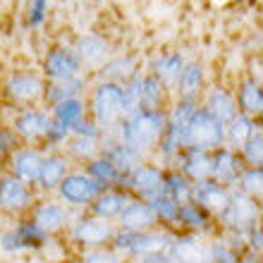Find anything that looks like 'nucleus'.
Instances as JSON below:
<instances>
[{
    "label": "nucleus",
    "instance_id": "obj_1",
    "mask_svg": "<svg viewBox=\"0 0 263 263\" xmlns=\"http://www.w3.org/2000/svg\"><path fill=\"white\" fill-rule=\"evenodd\" d=\"M165 127H167L165 110H134L115 127L112 139L139 151L141 156L151 160V153L156 151Z\"/></svg>",
    "mask_w": 263,
    "mask_h": 263
},
{
    "label": "nucleus",
    "instance_id": "obj_2",
    "mask_svg": "<svg viewBox=\"0 0 263 263\" xmlns=\"http://www.w3.org/2000/svg\"><path fill=\"white\" fill-rule=\"evenodd\" d=\"M86 110L103 137H112L115 127L127 118L125 86L110 82H93L86 91Z\"/></svg>",
    "mask_w": 263,
    "mask_h": 263
},
{
    "label": "nucleus",
    "instance_id": "obj_3",
    "mask_svg": "<svg viewBox=\"0 0 263 263\" xmlns=\"http://www.w3.org/2000/svg\"><path fill=\"white\" fill-rule=\"evenodd\" d=\"M115 230H118L115 222L101 220V218H96L91 213H77L72 225L65 232V237H67L69 247H74L77 251H86V249L110 247Z\"/></svg>",
    "mask_w": 263,
    "mask_h": 263
},
{
    "label": "nucleus",
    "instance_id": "obj_4",
    "mask_svg": "<svg viewBox=\"0 0 263 263\" xmlns=\"http://www.w3.org/2000/svg\"><path fill=\"white\" fill-rule=\"evenodd\" d=\"M215 222H218V232L244 237L254 225L261 222V201L232 189L228 206L222 208V213L215 218Z\"/></svg>",
    "mask_w": 263,
    "mask_h": 263
},
{
    "label": "nucleus",
    "instance_id": "obj_5",
    "mask_svg": "<svg viewBox=\"0 0 263 263\" xmlns=\"http://www.w3.org/2000/svg\"><path fill=\"white\" fill-rule=\"evenodd\" d=\"M46 79L34 69H17L3 79V96L12 108H34L43 103Z\"/></svg>",
    "mask_w": 263,
    "mask_h": 263
},
{
    "label": "nucleus",
    "instance_id": "obj_6",
    "mask_svg": "<svg viewBox=\"0 0 263 263\" xmlns=\"http://www.w3.org/2000/svg\"><path fill=\"white\" fill-rule=\"evenodd\" d=\"M41 199L34 187H29L17 177L0 170V215L7 220H20L31 213L34 203Z\"/></svg>",
    "mask_w": 263,
    "mask_h": 263
},
{
    "label": "nucleus",
    "instance_id": "obj_7",
    "mask_svg": "<svg viewBox=\"0 0 263 263\" xmlns=\"http://www.w3.org/2000/svg\"><path fill=\"white\" fill-rule=\"evenodd\" d=\"M50 237L36 228L31 218H20L12 220L10 228L0 232V251L5 256H20V254H31V251H41Z\"/></svg>",
    "mask_w": 263,
    "mask_h": 263
},
{
    "label": "nucleus",
    "instance_id": "obj_8",
    "mask_svg": "<svg viewBox=\"0 0 263 263\" xmlns=\"http://www.w3.org/2000/svg\"><path fill=\"white\" fill-rule=\"evenodd\" d=\"M120 189H125L129 196L141 201H153L165 194V167H160L153 160H144L132 173L122 175Z\"/></svg>",
    "mask_w": 263,
    "mask_h": 263
},
{
    "label": "nucleus",
    "instance_id": "obj_9",
    "mask_svg": "<svg viewBox=\"0 0 263 263\" xmlns=\"http://www.w3.org/2000/svg\"><path fill=\"white\" fill-rule=\"evenodd\" d=\"M98 194H101V187H98L96 182L91 180L82 167H72V170L65 175V180L58 184L53 196H55L58 201H63L69 211L86 213Z\"/></svg>",
    "mask_w": 263,
    "mask_h": 263
},
{
    "label": "nucleus",
    "instance_id": "obj_10",
    "mask_svg": "<svg viewBox=\"0 0 263 263\" xmlns=\"http://www.w3.org/2000/svg\"><path fill=\"white\" fill-rule=\"evenodd\" d=\"M184 144L189 148H199L206 153L215 151V148L225 146V125L199 105V110L184 125Z\"/></svg>",
    "mask_w": 263,
    "mask_h": 263
},
{
    "label": "nucleus",
    "instance_id": "obj_11",
    "mask_svg": "<svg viewBox=\"0 0 263 263\" xmlns=\"http://www.w3.org/2000/svg\"><path fill=\"white\" fill-rule=\"evenodd\" d=\"M50 115L48 108H41V105H34V108H14V112L10 115L7 125L14 132V137L20 139V144L24 146H39L41 148V141L46 137V132L50 127Z\"/></svg>",
    "mask_w": 263,
    "mask_h": 263
},
{
    "label": "nucleus",
    "instance_id": "obj_12",
    "mask_svg": "<svg viewBox=\"0 0 263 263\" xmlns=\"http://www.w3.org/2000/svg\"><path fill=\"white\" fill-rule=\"evenodd\" d=\"M74 211H69L63 201H58L55 196H41L34 203L29 218L36 222V228L46 232L48 237H60L67 232V228L74 220Z\"/></svg>",
    "mask_w": 263,
    "mask_h": 263
},
{
    "label": "nucleus",
    "instance_id": "obj_13",
    "mask_svg": "<svg viewBox=\"0 0 263 263\" xmlns=\"http://www.w3.org/2000/svg\"><path fill=\"white\" fill-rule=\"evenodd\" d=\"M77 74H84V67L79 63V58L74 55L72 46H53L46 50V55L41 60V77L48 82H63V79H72Z\"/></svg>",
    "mask_w": 263,
    "mask_h": 263
},
{
    "label": "nucleus",
    "instance_id": "obj_14",
    "mask_svg": "<svg viewBox=\"0 0 263 263\" xmlns=\"http://www.w3.org/2000/svg\"><path fill=\"white\" fill-rule=\"evenodd\" d=\"M72 50H74V55L79 58L84 72H96V69L112 55L110 41H108L103 34H96V31L77 36Z\"/></svg>",
    "mask_w": 263,
    "mask_h": 263
},
{
    "label": "nucleus",
    "instance_id": "obj_15",
    "mask_svg": "<svg viewBox=\"0 0 263 263\" xmlns=\"http://www.w3.org/2000/svg\"><path fill=\"white\" fill-rule=\"evenodd\" d=\"M43 156H46V151H41L39 146L22 144L12 153V158H10L5 170L12 177H17L20 182L29 184V187H36V180H39V173H41V165H43Z\"/></svg>",
    "mask_w": 263,
    "mask_h": 263
},
{
    "label": "nucleus",
    "instance_id": "obj_16",
    "mask_svg": "<svg viewBox=\"0 0 263 263\" xmlns=\"http://www.w3.org/2000/svg\"><path fill=\"white\" fill-rule=\"evenodd\" d=\"M72 160L65 156L63 151H48L43 156V165L41 173H39V180H36V192L39 196H53L55 194L58 184L65 180V175L72 170Z\"/></svg>",
    "mask_w": 263,
    "mask_h": 263
},
{
    "label": "nucleus",
    "instance_id": "obj_17",
    "mask_svg": "<svg viewBox=\"0 0 263 263\" xmlns=\"http://www.w3.org/2000/svg\"><path fill=\"white\" fill-rule=\"evenodd\" d=\"M230 194H232V189L211 180V177L201 182H192V201L203 208L208 215H213V218H218L222 213V208L228 206Z\"/></svg>",
    "mask_w": 263,
    "mask_h": 263
},
{
    "label": "nucleus",
    "instance_id": "obj_18",
    "mask_svg": "<svg viewBox=\"0 0 263 263\" xmlns=\"http://www.w3.org/2000/svg\"><path fill=\"white\" fill-rule=\"evenodd\" d=\"M139 72H141V67H139L137 55H132V53H112V55L93 72V77H96V82H110V84L125 86Z\"/></svg>",
    "mask_w": 263,
    "mask_h": 263
},
{
    "label": "nucleus",
    "instance_id": "obj_19",
    "mask_svg": "<svg viewBox=\"0 0 263 263\" xmlns=\"http://www.w3.org/2000/svg\"><path fill=\"white\" fill-rule=\"evenodd\" d=\"M167 251L175 263H208V239L194 232H175Z\"/></svg>",
    "mask_w": 263,
    "mask_h": 263
},
{
    "label": "nucleus",
    "instance_id": "obj_20",
    "mask_svg": "<svg viewBox=\"0 0 263 263\" xmlns=\"http://www.w3.org/2000/svg\"><path fill=\"white\" fill-rule=\"evenodd\" d=\"M134 86H137V96H139V108L141 110H165L170 103V91L151 74L141 69L134 77Z\"/></svg>",
    "mask_w": 263,
    "mask_h": 263
},
{
    "label": "nucleus",
    "instance_id": "obj_21",
    "mask_svg": "<svg viewBox=\"0 0 263 263\" xmlns=\"http://www.w3.org/2000/svg\"><path fill=\"white\" fill-rule=\"evenodd\" d=\"M177 232H194L208 239L218 232V222L213 215H208L201 206H196L194 201H187V203H180V211H177Z\"/></svg>",
    "mask_w": 263,
    "mask_h": 263
},
{
    "label": "nucleus",
    "instance_id": "obj_22",
    "mask_svg": "<svg viewBox=\"0 0 263 263\" xmlns=\"http://www.w3.org/2000/svg\"><path fill=\"white\" fill-rule=\"evenodd\" d=\"M201 108L211 112L218 122L228 125L230 120L237 115L235 93L225 84H215V86H211V89H206L201 93Z\"/></svg>",
    "mask_w": 263,
    "mask_h": 263
},
{
    "label": "nucleus",
    "instance_id": "obj_23",
    "mask_svg": "<svg viewBox=\"0 0 263 263\" xmlns=\"http://www.w3.org/2000/svg\"><path fill=\"white\" fill-rule=\"evenodd\" d=\"M244 167L247 165L242 163L239 153L228 148V146H220V148L211 151V180L220 182L225 187L232 189V184H235V180L239 177Z\"/></svg>",
    "mask_w": 263,
    "mask_h": 263
},
{
    "label": "nucleus",
    "instance_id": "obj_24",
    "mask_svg": "<svg viewBox=\"0 0 263 263\" xmlns=\"http://www.w3.org/2000/svg\"><path fill=\"white\" fill-rule=\"evenodd\" d=\"M184 63H187V58L182 55L180 50H165V53H158V55L153 58L151 67L146 69V72H151V74L170 91V96H175L177 79H180V72H182V67H184Z\"/></svg>",
    "mask_w": 263,
    "mask_h": 263
},
{
    "label": "nucleus",
    "instance_id": "obj_25",
    "mask_svg": "<svg viewBox=\"0 0 263 263\" xmlns=\"http://www.w3.org/2000/svg\"><path fill=\"white\" fill-rule=\"evenodd\" d=\"M235 93V103H237V112L247 115L251 120H261L263 115V84L254 82L249 77H242L237 86L232 89Z\"/></svg>",
    "mask_w": 263,
    "mask_h": 263
},
{
    "label": "nucleus",
    "instance_id": "obj_26",
    "mask_svg": "<svg viewBox=\"0 0 263 263\" xmlns=\"http://www.w3.org/2000/svg\"><path fill=\"white\" fill-rule=\"evenodd\" d=\"M184 148H187V144H184V127L167 125L158 146H156V151L151 153V160L158 163L160 167L170 170V167H175V163H177V158H180V153Z\"/></svg>",
    "mask_w": 263,
    "mask_h": 263
},
{
    "label": "nucleus",
    "instance_id": "obj_27",
    "mask_svg": "<svg viewBox=\"0 0 263 263\" xmlns=\"http://www.w3.org/2000/svg\"><path fill=\"white\" fill-rule=\"evenodd\" d=\"M115 225L122 230H129V232H146V230H151V228H158L156 215L151 211V203L141 199H134V196L122 208V213L118 215Z\"/></svg>",
    "mask_w": 263,
    "mask_h": 263
},
{
    "label": "nucleus",
    "instance_id": "obj_28",
    "mask_svg": "<svg viewBox=\"0 0 263 263\" xmlns=\"http://www.w3.org/2000/svg\"><path fill=\"white\" fill-rule=\"evenodd\" d=\"M132 196L127 194L125 189L120 187H110V189H101V194L93 199V203L89 206L86 213L96 215L101 220H108V222H115L118 215L122 213V208L129 203Z\"/></svg>",
    "mask_w": 263,
    "mask_h": 263
},
{
    "label": "nucleus",
    "instance_id": "obj_29",
    "mask_svg": "<svg viewBox=\"0 0 263 263\" xmlns=\"http://www.w3.org/2000/svg\"><path fill=\"white\" fill-rule=\"evenodd\" d=\"M175 170L182 173L189 182H201L211 177V153L199 151V148H184L175 163Z\"/></svg>",
    "mask_w": 263,
    "mask_h": 263
},
{
    "label": "nucleus",
    "instance_id": "obj_30",
    "mask_svg": "<svg viewBox=\"0 0 263 263\" xmlns=\"http://www.w3.org/2000/svg\"><path fill=\"white\" fill-rule=\"evenodd\" d=\"M203 91H206V67L201 60H187L180 72V79H177L175 96L201 98Z\"/></svg>",
    "mask_w": 263,
    "mask_h": 263
},
{
    "label": "nucleus",
    "instance_id": "obj_31",
    "mask_svg": "<svg viewBox=\"0 0 263 263\" xmlns=\"http://www.w3.org/2000/svg\"><path fill=\"white\" fill-rule=\"evenodd\" d=\"M86 91H89L86 72L72 77V79H63V82H48L46 84V93H43V103L53 105L58 101H67V98H84Z\"/></svg>",
    "mask_w": 263,
    "mask_h": 263
},
{
    "label": "nucleus",
    "instance_id": "obj_32",
    "mask_svg": "<svg viewBox=\"0 0 263 263\" xmlns=\"http://www.w3.org/2000/svg\"><path fill=\"white\" fill-rule=\"evenodd\" d=\"M103 156L110 160L112 165L118 167L122 175L132 173L137 165H141L144 160H148L146 156H141V153L134 151V148H129V146L115 141L112 137H103Z\"/></svg>",
    "mask_w": 263,
    "mask_h": 263
},
{
    "label": "nucleus",
    "instance_id": "obj_33",
    "mask_svg": "<svg viewBox=\"0 0 263 263\" xmlns=\"http://www.w3.org/2000/svg\"><path fill=\"white\" fill-rule=\"evenodd\" d=\"M65 156L72 160L74 167H84L93 158H98L103 153V139H89V137H69L67 146H65Z\"/></svg>",
    "mask_w": 263,
    "mask_h": 263
},
{
    "label": "nucleus",
    "instance_id": "obj_34",
    "mask_svg": "<svg viewBox=\"0 0 263 263\" xmlns=\"http://www.w3.org/2000/svg\"><path fill=\"white\" fill-rule=\"evenodd\" d=\"M46 108H48L50 120L58 122V125L67 127V129H72L77 122H82V120L89 115L84 98H67V101H58V103L46 105Z\"/></svg>",
    "mask_w": 263,
    "mask_h": 263
},
{
    "label": "nucleus",
    "instance_id": "obj_35",
    "mask_svg": "<svg viewBox=\"0 0 263 263\" xmlns=\"http://www.w3.org/2000/svg\"><path fill=\"white\" fill-rule=\"evenodd\" d=\"M84 173L89 175L91 180L96 182L101 189H110V187H120V182H122V173H120L118 167L112 165L110 160L105 158L103 153L98 156V158H93L91 163H86V165L82 167Z\"/></svg>",
    "mask_w": 263,
    "mask_h": 263
},
{
    "label": "nucleus",
    "instance_id": "obj_36",
    "mask_svg": "<svg viewBox=\"0 0 263 263\" xmlns=\"http://www.w3.org/2000/svg\"><path fill=\"white\" fill-rule=\"evenodd\" d=\"M258 125H261V120H251V118H247V115H239V112H237L235 118L225 125V146L232 148V151H239Z\"/></svg>",
    "mask_w": 263,
    "mask_h": 263
},
{
    "label": "nucleus",
    "instance_id": "obj_37",
    "mask_svg": "<svg viewBox=\"0 0 263 263\" xmlns=\"http://www.w3.org/2000/svg\"><path fill=\"white\" fill-rule=\"evenodd\" d=\"M201 105V98H184V96H173L170 103L165 108V118H167V125H175V127H184L192 120L196 110Z\"/></svg>",
    "mask_w": 263,
    "mask_h": 263
},
{
    "label": "nucleus",
    "instance_id": "obj_38",
    "mask_svg": "<svg viewBox=\"0 0 263 263\" xmlns=\"http://www.w3.org/2000/svg\"><path fill=\"white\" fill-rule=\"evenodd\" d=\"M242 251L230 242L222 232L208 237V263H237Z\"/></svg>",
    "mask_w": 263,
    "mask_h": 263
},
{
    "label": "nucleus",
    "instance_id": "obj_39",
    "mask_svg": "<svg viewBox=\"0 0 263 263\" xmlns=\"http://www.w3.org/2000/svg\"><path fill=\"white\" fill-rule=\"evenodd\" d=\"M151 203V211L156 215V222H158V228H167L177 232V211H180V203L173 201L167 194H160L158 199L148 201Z\"/></svg>",
    "mask_w": 263,
    "mask_h": 263
},
{
    "label": "nucleus",
    "instance_id": "obj_40",
    "mask_svg": "<svg viewBox=\"0 0 263 263\" xmlns=\"http://www.w3.org/2000/svg\"><path fill=\"white\" fill-rule=\"evenodd\" d=\"M235 192L244 196H251V199H258L261 201V194H263V167H244L239 177L235 180L232 184Z\"/></svg>",
    "mask_w": 263,
    "mask_h": 263
},
{
    "label": "nucleus",
    "instance_id": "obj_41",
    "mask_svg": "<svg viewBox=\"0 0 263 263\" xmlns=\"http://www.w3.org/2000/svg\"><path fill=\"white\" fill-rule=\"evenodd\" d=\"M165 194L177 203H187L192 201V182L182 173H177L175 167L165 170Z\"/></svg>",
    "mask_w": 263,
    "mask_h": 263
},
{
    "label": "nucleus",
    "instance_id": "obj_42",
    "mask_svg": "<svg viewBox=\"0 0 263 263\" xmlns=\"http://www.w3.org/2000/svg\"><path fill=\"white\" fill-rule=\"evenodd\" d=\"M239 158L247 167H263V127L258 125L254 129L249 139H247V144L239 148Z\"/></svg>",
    "mask_w": 263,
    "mask_h": 263
},
{
    "label": "nucleus",
    "instance_id": "obj_43",
    "mask_svg": "<svg viewBox=\"0 0 263 263\" xmlns=\"http://www.w3.org/2000/svg\"><path fill=\"white\" fill-rule=\"evenodd\" d=\"M69 137H72V129L67 127L58 125V122H50L48 132H46V137L41 141V151H65V146H67Z\"/></svg>",
    "mask_w": 263,
    "mask_h": 263
},
{
    "label": "nucleus",
    "instance_id": "obj_44",
    "mask_svg": "<svg viewBox=\"0 0 263 263\" xmlns=\"http://www.w3.org/2000/svg\"><path fill=\"white\" fill-rule=\"evenodd\" d=\"M20 139L14 137V132L10 129L7 122H0V170H5L12 153L20 148Z\"/></svg>",
    "mask_w": 263,
    "mask_h": 263
},
{
    "label": "nucleus",
    "instance_id": "obj_45",
    "mask_svg": "<svg viewBox=\"0 0 263 263\" xmlns=\"http://www.w3.org/2000/svg\"><path fill=\"white\" fill-rule=\"evenodd\" d=\"M77 263H127L125 258L115 254L110 247H101V249H86L77 254Z\"/></svg>",
    "mask_w": 263,
    "mask_h": 263
},
{
    "label": "nucleus",
    "instance_id": "obj_46",
    "mask_svg": "<svg viewBox=\"0 0 263 263\" xmlns=\"http://www.w3.org/2000/svg\"><path fill=\"white\" fill-rule=\"evenodd\" d=\"M48 10H50V0H29L27 5V27L31 29H41L48 20Z\"/></svg>",
    "mask_w": 263,
    "mask_h": 263
},
{
    "label": "nucleus",
    "instance_id": "obj_47",
    "mask_svg": "<svg viewBox=\"0 0 263 263\" xmlns=\"http://www.w3.org/2000/svg\"><path fill=\"white\" fill-rule=\"evenodd\" d=\"M72 134L74 137H89V139H103V132L96 127V122L86 115V118L82 120V122H77L74 127H72Z\"/></svg>",
    "mask_w": 263,
    "mask_h": 263
},
{
    "label": "nucleus",
    "instance_id": "obj_48",
    "mask_svg": "<svg viewBox=\"0 0 263 263\" xmlns=\"http://www.w3.org/2000/svg\"><path fill=\"white\" fill-rule=\"evenodd\" d=\"M244 242H247V251H254V254L261 256V251H263V228H261V222L254 225V228L244 235Z\"/></svg>",
    "mask_w": 263,
    "mask_h": 263
},
{
    "label": "nucleus",
    "instance_id": "obj_49",
    "mask_svg": "<svg viewBox=\"0 0 263 263\" xmlns=\"http://www.w3.org/2000/svg\"><path fill=\"white\" fill-rule=\"evenodd\" d=\"M132 263H175V258L170 251H158V254H148V256L137 258V261H132Z\"/></svg>",
    "mask_w": 263,
    "mask_h": 263
},
{
    "label": "nucleus",
    "instance_id": "obj_50",
    "mask_svg": "<svg viewBox=\"0 0 263 263\" xmlns=\"http://www.w3.org/2000/svg\"><path fill=\"white\" fill-rule=\"evenodd\" d=\"M237 263H261V256L254 254V251H242L239 258H237Z\"/></svg>",
    "mask_w": 263,
    "mask_h": 263
},
{
    "label": "nucleus",
    "instance_id": "obj_51",
    "mask_svg": "<svg viewBox=\"0 0 263 263\" xmlns=\"http://www.w3.org/2000/svg\"><path fill=\"white\" fill-rule=\"evenodd\" d=\"M211 5H215V7H225V5H230L232 0H208Z\"/></svg>",
    "mask_w": 263,
    "mask_h": 263
}]
</instances>
